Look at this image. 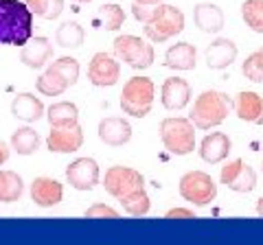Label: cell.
Instances as JSON below:
<instances>
[{
  "label": "cell",
  "mask_w": 263,
  "mask_h": 245,
  "mask_svg": "<svg viewBox=\"0 0 263 245\" xmlns=\"http://www.w3.org/2000/svg\"><path fill=\"white\" fill-rule=\"evenodd\" d=\"M154 96L156 86L149 77H129L121 90V110L132 118H145L154 108Z\"/></svg>",
  "instance_id": "3957f363"
},
{
  "label": "cell",
  "mask_w": 263,
  "mask_h": 245,
  "mask_svg": "<svg viewBox=\"0 0 263 245\" xmlns=\"http://www.w3.org/2000/svg\"><path fill=\"white\" fill-rule=\"evenodd\" d=\"M132 3H138V5H149V7H156V5L164 3V0H132Z\"/></svg>",
  "instance_id": "f35d334b"
},
{
  "label": "cell",
  "mask_w": 263,
  "mask_h": 245,
  "mask_svg": "<svg viewBox=\"0 0 263 245\" xmlns=\"http://www.w3.org/2000/svg\"><path fill=\"white\" fill-rule=\"evenodd\" d=\"M119 203H121V208L125 210L129 217H145L147 212L152 210V199H149V195H147L145 189H141V191L127 195V197L119 199Z\"/></svg>",
  "instance_id": "83f0119b"
},
{
  "label": "cell",
  "mask_w": 263,
  "mask_h": 245,
  "mask_svg": "<svg viewBox=\"0 0 263 245\" xmlns=\"http://www.w3.org/2000/svg\"><path fill=\"white\" fill-rule=\"evenodd\" d=\"M156 13V7H149V5H138V3H132V15H134V20H138L141 24H147L152 22Z\"/></svg>",
  "instance_id": "d590c367"
},
{
  "label": "cell",
  "mask_w": 263,
  "mask_h": 245,
  "mask_svg": "<svg viewBox=\"0 0 263 245\" xmlns=\"http://www.w3.org/2000/svg\"><path fill=\"white\" fill-rule=\"evenodd\" d=\"M191 84L182 77H169L164 79L162 90H160V99H162V108L164 110H171V112H178V110H184L189 101H191Z\"/></svg>",
  "instance_id": "5bb4252c"
},
{
  "label": "cell",
  "mask_w": 263,
  "mask_h": 245,
  "mask_svg": "<svg viewBox=\"0 0 263 245\" xmlns=\"http://www.w3.org/2000/svg\"><path fill=\"white\" fill-rule=\"evenodd\" d=\"M24 182L15 171H0V201L13 203L22 197Z\"/></svg>",
  "instance_id": "4316f807"
},
{
  "label": "cell",
  "mask_w": 263,
  "mask_h": 245,
  "mask_svg": "<svg viewBox=\"0 0 263 245\" xmlns=\"http://www.w3.org/2000/svg\"><path fill=\"white\" fill-rule=\"evenodd\" d=\"M241 18L254 33H263V0H243Z\"/></svg>",
  "instance_id": "f546056e"
},
{
  "label": "cell",
  "mask_w": 263,
  "mask_h": 245,
  "mask_svg": "<svg viewBox=\"0 0 263 245\" xmlns=\"http://www.w3.org/2000/svg\"><path fill=\"white\" fill-rule=\"evenodd\" d=\"M164 219H195V212L191 208H171L164 212Z\"/></svg>",
  "instance_id": "8d00e7d4"
},
{
  "label": "cell",
  "mask_w": 263,
  "mask_h": 245,
  "mask_svg": "<svg viewBox=\"0 0 263 245\" xmlns=\"http://www.w3.org/2000/svg\"><path fill=\"white\" fill-rule=\"evenodd\" d=\"M55 68L62 72V75L66 77V81H68L70 86H75L77 84V79H79V62L75 59V57H70V55H66V57H60V59H55Z\"/></svg>",
  "instance_id": "d6a6232c"
},
{
  "label": "cell",
  "mask_w": 263,
  "mask_h": 245,
  "mask_svg": "<svg viewBox=\"0 0 263 245\" xmlns=\"http://www.w3.org/2000/svg\"><path fill=\"white\" fill-rule=\"evenodd\" d=\"M33 37V11L24 0H0V46H24Z\"/></svg>",
  "instance_id": "6da1fadb"
},
{
  "label": "cell",
  "mask_w": 263,
  "mask_h": 245,
  "mask_svg": "<svg viewBox=\"0 0 263 245\" xmlns=\"http://www.w3.org/2000/svg\"><path fill=\"white\" fill-rule=\"evenodd\" d=\"M241 72L252 84H263V48H259V51H254L252 55L246 57L241 64Z\"/></svg>",
  "instance_id": "4dcf8cb0"
},
{
  "label": "cell",
  "mask_w": 263,
  "mask_h": 245,
  "mask_svg": "<svg viewBox=\"0 0 263 245\" xmlns=\"http://www.w3.org/2000/svg\"><path fill=\"white\" fill-rule=\"evenodd\" d=\"M55 42L62 48H79L86 42V31L79 22L75 20H66L62 22L55 31Z\"/></svg>",
  "instance_id": "484cf974"
},
{
  "label": "cell",
  "mask_w": 263,
  "mask_h": 245,
  "mask_svg": "<svg viewBox=\"0 0 263 245\" xmlns=\"http://www.w3.org/2000/svg\"><path fill=\"white\" fill-rule=\"evenodd\" d=\"M178 193L191 206H209L217 197V184L204 171H189L180 177Z\"/></svg>",
  "instance_id": "52a82bcc"
},
{
  "label": "cell",
  "mask_w": 263,
  "mask_h": 245,
  "mask_svg": "<svg viewBox=\"0 0 263 245\" xmlns=\"http://www.w3.org/2000/svg\"><path fill=\"white\" fill-rule=\"evenodd\" d=\"M33 15H40L46 22L57 20L64 13V0H24Z\"/></svg>",
  "instance_id": "f1b7e54d"
},
{
  "label": "cell",
  "mask_w": 263,
  "mask_h": 245,
  "mask_svg": "<svg viewBox=\"0 0 263 245\" xmlns=\"http://www.w3.org/2000/svg\"><path fill=\"white\" fill-rule=\"evenodd\" d=\"M112 53L134 70L149 68L156 59V53H154V46L149 39L141 35H127V33H121L114 37Z\"/></svg>",
  "instance_id": "8992f818"
},
{
  "label": "cell",
  "mask_w": 263,
  "mask_h": 245,
  "mask_svg": "<svg viewBox=\"0 0 263 245\" xmlns=\"http://www.w3.org/2000/svg\"><path fill=\"white\" fill-rule=\"evenodd\" d=\"M29 195L35 206L40 208H53V206H60L64 201V184L55 177H46V175H40L31 182V189Z\"/></svg>",
  "instance_id": "7c38bea8"
},
{
  "label": "cell",
  "mask_w": 263,
  "mask_h": 245,
  "mask_svg": "<svg viewBox=\"0 0 263 245\" xmlns=\"http://www.w3.org/2000/svg\"><path fill=\"white\" fill-rule=\"evenodd\" d=\"M233 99L226 92H219V90H204V92L197 96L195 103L191 105V112H189V118L195 125V129H202V132H209V129L221 125L228 114L233 112Z\"/></svg>",
  "instance_id": "7a4b0ae2"
},
{
  "label": "cell",
  "mask_w": 263,
  "mask_h": 245,
  "mask_svg": "<svg viewBox=\"0 0 263 245\" xmlns=\"http://www.w3.org/2000/svg\"><path fill=\"white\" fill-rule=\"evenodd\" d=\"M123 24H125V11H123L121 5L105 3L99 7L95 27H101L103 31H108V33H117V31H121Z\"/></svg>",
  "instance_id": "d4e9b609"
},
{
  "label": "cell",
  "mask_w": 263,
  "mask_h": 245,
  "mask_svg": "<svg viewBox=\"0 0 263 245\" xmlns=\"http://www.w3.org/2000/svg\"><path fill=\"white\" fill-rule=\"evenodd\" d=\"M103 189L110 197H114L119 201V199L127 197V195H132V193L145 189V177H143V173H138V171L132 169V167L114 165V167H110L108 171H105Z\"/></svg>",
  "instance_id": "ba28073f"
},
{
  "label": "cell",
  "mask_w": 263,
  "mask_h": 245,
  "mask_svg": "<svg viewBox=\"0 0 263 245\" xmlns=\"http://www.w3.org/2000/svg\"><path fill=\"white\" fill-rule=\"evenodd\" d=\"M9 145L18 156H33V153L40 149V145H42V138H40V134L33 127H29V122H27V125H22L13 132Z\"/></svg>",
  "instance_id": "cb8c5ba5"
},
{
  "label": "cell",
  "mask_w": 263,
  "mask_h": 245,
  "mask_svg": "<svg viewBox=\"0 0 263 245\" xmlns=\"http://www.w3.org/2000/svg\"><path fill=\"white\" fill-rule=\"evenodd\" d=\"M204 59L211 70H224L237 59V44L228 37H215L206 46Z\"/></svg>",
  "instance_id": "e0dca14e"
},
{
  "label": "cell",
  "mask_w": 263,
  "mask_h": 245,
  "mask_svg": "<svg viewBox=\"0 0 263 245\" xmlns=\"http://www.w3.org/2000/svg\"><path fill=\"white\" fill-rule=\"evenodd\" d=\"M158 134L162 147L167 149L171 156H189L195 151V125L191 118H164L158 125Z\"/></svg>",
  "instance_id": "277c9868"
},
{
  "label": "cell",
  "mask_w": 263,
  "mask_h": 245,
  "mask_svg": "<svg viewBox=\"0 0 263 245\" xmlns=\"http://www.w3.org/2000/svg\"><path fill=\"white\" fill-rule=\"evenodd\" d=\"M246 165V162L241 160V158H235V160H230V162H226L224 167H221V173H219V182L224 184V186H228L233 179L237 177V173L241 171V167Z\"/></svg>",
  "instance_id": "e575fe53"
},
{
  "label": "cell",
  "mask_w": 263,
  "mask_h": 245,
  "mask_svg": "<svg viewBox=\"0 0 263 245\" xmlns=\"http://www.w3.org/2000/svg\"><path fill=\"white\" fill-rule=\"evenodd\" d=\"M99 140L108 147H123L132 140V125L125 118H103L97 127Z\"/></svg>",
  "instance_id": "d6986e66"
},
{
  "label": "cell",
  "mask_w": 263,
  "mask_h": 245,
  "mask_svg": "<svg viewBox=\"0 0 263 245\" xmlns=\"http://www.w3.org/2000/svg\"><path fill=\"white\" fill-rule=\"evenodd\" d=\"M233 110L237 118L252 125H263V94H257L252 90H241L233 99Z\"/></svg>",
  "instance_id": "9a60e30c"
},
{
  "label": "cell",
  "mask_w": 263,
  "mask_h": 245,
  "mask_svg": "<svg viewBox=\"0 0 263 245\" xmlns=\"http://www.w3.org/2000/svg\"><path fill=\"white\" fill-rule=\"evenodd\" d=\"M230 138L221 132H211L209 136L202 138L197 145V156H200L206 165H219L230 156Z\"/></svg>",
  "instance_id": "2e32d148"
},
{
  "label": "cell",
  "mask_w": 263,
  "mask_h": 245,
  "mask_svg": "<svg viewBox=\"0 0 263 245\" xmlns=\"http://www.w3.org/2000/svg\"><path fill=\"white\" fill-rule=\"evenodd\" d=\"M86 72L95 88H112L121 79V59L114 53H95Z\"/></svg>",
  "instance_id": "9c48e42d"
},
{
  "label": "cell",
  "mask_w": 263,
  "mask_h": 245,
  "mask_svg": "<svg viewBox=\"0 0 263 245\" xmlns=\"http://www.w3.org/2000/svg\"><path fill=\"white\" fill-rule=\"evenodd\" d=\"M162 64L171 70H193L197 66V48L189 42H178L164 53Z\"/></svg>",
  "instance_id": "ffe728a7"
},
{
  "label": "cell",
  "mask_w": 263,
  "mask_h": 245,
  "mask_svg": "<svg viewBox=\"0 0 263 245\" xmlns=\"http://www.w3.org/2000/svg\"><path fill=\"white\" fill-rule=\"evenodd\" d=\"M84 129L77 125L70 127H51L46 136V149L53 153H77L84 147Z\"/></svg>",
  "instance_id": "8fae6325"
},
{
  "label": "cell",
  "mask_w": 263,
  "mask_h": 245,
  "mask_svg": "<svg viewBox=\"0 0 263 245\" xmlns=\"http://www.w3.org/2000/svg\"><path fill=\"white\" fill-rule=\"evenodd\" d=\"M53 44L51 39L44 37V35H37V37H31L27 44L20 46V62L24 64L27 68L31 70H42L48 62L53 59Z\"/></svg>",
  "instance_id": "4fadbf2b"
},
{
  "label": "cell",
  "mask_w": 263,
  "mask_h": 245,
  "mask_svg": "<svg viewBox=\"0 0 263 245\" xmlns=\"http://www.w3.org/2000/svg\"><path fill=\"white\" fill-rule=\"evenodd\" d=\"M86 219H119V210H114L108 203H92L86 212Z\"/></svg>",
  "instance_id": "836d02e7"
},
{
  "label": "cell",
  "mask_w": 263,
  "mask_h": 245,
  "mask_svg": "<svg viewBox=\"0 0 263 245\" xmlns=\"http://www.w3.org/2000/svg\"><path fill=\"white\" fill-rule=\"evenodd\" d=\"M46 120L51 127H70L79 122V108L72 101L53 103L46 110Z\"/></svg>",
  "instance_id": "603a6c76"
},
{
  "label": "cell",
  "mask_w": 263,
  "mask_h": 245,
  "mask_svg": "<svg viewBox=\"0 0 263 245\" xmlns=\"http://www.w3.org/2000/svg\"><path fill=\"white\" fill-rule=\"evenodd\" d=\"M228 189L233 193H252L257 189V173H254V169L250 165H243L237 177L228 184Z\"/></svg>",
  "instance_id": "1f68e13d"
},
{
  "label": "cell",
  "mask_w": 263,
  "mask_h": 245,
  "mask_svg": "<svg viewBox=\"0 0 263 245\" xmlns=\"http://www.w3.org/2000/svg\"><path fill=\"white\" fill-rule=\"evenodd\" d=\"M257 215H259V217H263V197L257 201Z\"/></svg>",
  "instance_id": "ab89813d"
},
{
  "label": "cell",
  "mask_w": 263,
  "mask_h": 245,
  "mask_svg": "<svg viewBox=\"0 0 263 245\" xmlns=\"http://www.w3.org/2000/svg\"><path fill=\"white\" fill-rule=\"evenodd\" d=\"M68 88H70V84L66 81V77L62 75V72L55 68V64H51V66H48L42 75L37 77V81H35V90H37V92L44 94V96H51V99L64 94Z\"/></svg>",
  "instance_id": "7402d4cb"
},
{
  "label": "cell",
  "mask_w": 263,
  "mask_h": 245,
  "mask_svg": "<svg viewBox=\"0 0 263 245\" xmlns=\"http://www.w3.org/2000/svg\"><path fill=\"white\" fill-rule=\"evenodd\" d=\"M184 13L174 5L160 3L156 5V13L152 22L143 24V33L152 44H162L167 39L180 35L184 31Z\"/></svg>",
  "instance_id": "5b68a950"
},
{
  "label": "cell",
  "mask_w": 263,
  "mask_h": 245,
  "mask_svg": "<svg viewBox=\"0 0 263 245\" xmlns=\"http://www.w3.org/2000/svg\"><path fill=\"white\" fill-rule=\"evenodd\" d=\"M11 114L22 122H35L44 116V103L31 92H20L11 101Z\"/></svg>",
  "instance_id": "44dd1931"
},
{
  "label": "cell",
  "mask_w": 263,
  "mask_h": 245,
  "mask_svg": "<svg viewBox=\"0 0 263 245\" xmlns=\"http://www.w3.org/2000/svg\"><path fill=\"white\" fill-rule=\"evenodd\" d=\"M75 3H92V0H75Z\"/></svg>",
  "instance_id": "60d3db41"
},
{
  "label": "cell",
  "mask_w": 263,
  "mask_h": 245,
  "mask_svg": "<svg viewBox=\"0 0 263 245\" xmlns=\"http://www.w3.org/2000/svg\"><path fill=\"white\" fill-rule=\"evenodd\" d=\"M11 151H13V149H11V145H7L5 140H0V167H3L5 162L11 158Z\"/></svg>",
  "instance_id": "74e56055"
},
{
  "label": "cell",
  "mask_w": 263,
  "mask_h": 245,
  "mask_svg": "<svg viewBox=\"0 0 263 245\" xmlns=\"http://www.w3.org/2000/svg\"><path fill=\"white\" fill-rule=\"evenodd\" d=\"M193 22H195V27L200 29L202 33L217 35V33H221V29H224L226 15H224V11H221L217 5H213V3H197L193 7Z\"/></svg>",
  "instance_id": "ac0fdd59"
},
{
  "label": "cell",
  "mask_w": 263,
  "mask_h": 245,
  "mask_svg": "<svg viewBox=\"0 0 263 245\" xmlns=\"http://www.w3.org/2000/svg\"><path fill=\"white\" fill-rule=\"evenodd\" d=\"M101 169L95 158H77L66 167V182L75 191H90L101 179Z\"/></svg>",
  "instance_id": "30bf717a"
}]
</instances>
